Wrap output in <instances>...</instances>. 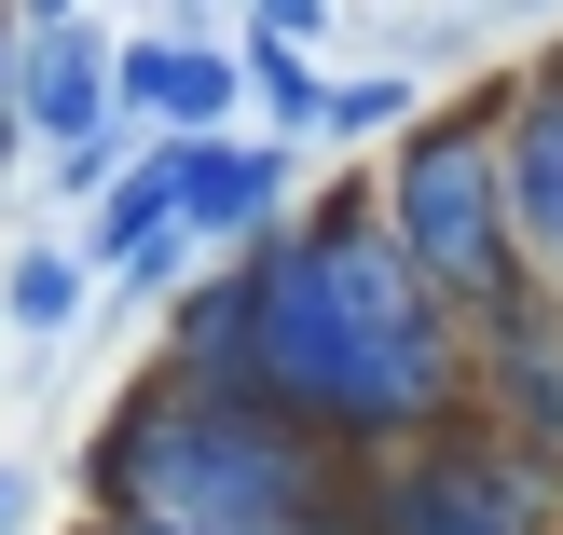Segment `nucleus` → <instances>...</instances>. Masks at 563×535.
Returning a JSON list of instances; mask_svg holds the SVG:
<instances>
[{
  "label": "nucleus",
  "mask_w": 563,
  "mask_h": 535,
  "mask_svg": "<svg viewBox=\"0 0 563 535\" xmlns=\"http://www.w3.org/2000/svg\"><path fill=\"white\" fill-rule=\"evenodd\" d=\"M537 82H550V97H563V42H550V69H537Z\"/></svg>",
  "instance_id": "6ab92c4d"
},
{
  "label": "nucleus",
  "mask_w": 563,
  "mask_h": 535,
  "mask_svg": "<svg viewBox=\"0 0 563 535\" xmlns=\"http://www.w3.org/2000/svg\"><path fill=\"white\" fill-rule=\"evenodd\" d=\"M330 0H247V42H317Z\"/></svg>",
  "instance_id": "2eb2a0df"
},
{
  "label": "nucleus",
  "mask_w": 563,
  "mask_h": 535,
  "mask_svg": "<svg viewBox=\"0 0 563 535\" xmlns=\"http://www.w3.org/2000/svg\"><path fill=\"white\" fill-rule=\"evenodd\" d=\"M124 137H82V152H55V192H69V207H110V179H124Z\"/></svg>",
  "instance_id": "4468645a"
},
{
  "label": "nucleus",
  "mask_w": 563,
  "mask_h": 535,
  "mask_svg": "<svg viewBox=\"0 0 563 535\" xmlns=\"http://www.w3.org/2000/svg\"><path fill=\"white\" fill-rule=\"evenodd\" d=\"M0 27H14V0H0Z\"/></svg>",
  "instance_id": "412c9836"
},
{
  "label": "nucleus",
  "mask_w": 563,
  "mask_h": 535,
  "mask_svg": "<svg viewBox=\"0 0 563 535\" xmlns=\"http://www.w3.org/2000/svg\"><path fill=\"white\" fill-rule=\"evenodd\" d=\"M509 234H522V275L563 302V97L550 82H509Z\"/></svg>",
  "instance_id": "1a4fd4ad"
},
{
  "label": "nucleus",
  "mask_w": 563,
  "mask_h": 535,
  "mask_svg": "<svg viewBox=\"0 0 563 535\" xmlns=\"http://www.w3.org/2000/svg\"><path fill=\"white\" fill-rule=\"evenodd\" d=\"M14 97H27V137L82 152V137H110V124H124V42H97V27H27Z\"/></svg>",
  "instance_id": "0eeeda50"
},
{
  "label": "nucleus",
  "mask_w": 563,
  "mask_h": 535,
  "mask_svg": "<svg viewBox=\"0 0 563 535\" xmlns=\"http://www.w3.org/2000/svg\"><path fill=\"white\" fill-rule=\"evenodd\" d=\"M482 426L522 439L563 481V302L550 289H522L509 316H482Z\"/></svg>",
  "instance_id": "39448f33"
},
{
  "label": "nucleus",
  "mask_w": 563,
  "mask_h": 535,
  "mask_svg": "<svg viewBox=\"0 0 563 535\" xmlns=\"http://www.w3.org/2000/svg\"><path fill=\"white\" fill-rule=\"evenodd\" d=\"M14 27H82V0H14Z\"/></svg>",
  "instance_id": "f3484780"
},
{
  "label": "nucleus",
  "mask_w": 563,
  "mask_h": 535,
  "mask_svg": "<svg viewBox=\"0 0 563 535\" xmlns=\"http://www.w3.org/2000/svg\"><path fill=\"white\" fill-rule=\"evenodd\" d=\"M372 467L262 399H207L152 357L82 454V509L124 535H357Z\"/></svg>",
  "instance_id": "f03ea898"
},
{
  "label": "nucleus",
  "mask_w": 563,
  "mask_h": 535,
  "mask_svg": "<svg viewBox=\"0 0 563 535\" xmlns=\"http://www.w3.org/2000/svg\"><path fill=\"white\" fill-rule=\"evenodd\" d=\"M82 302H97V261L82 247H14L0 261V330H27V344H69Z\"/></svg>",
  "instance_id": "9d476101"
},
{
  "label": "nucleus",
  "mask_w": 563,
  "mask_h": 535,
  "mask_svg": "<svg viewBox=\"0 0 563 535\" xmlns=\"http://www.w3.org/2000/svg\"><path fill=\"white\" fill-rule=\"evenodd\" d=\"M357 535H563V481L467 412V426H440V439H412V454L372 467Z\"/></svg>",
  "instance_id": "20e7f679"
},
{
  "label": "nucleus",
  "mask_w": 563,
  "mask_h": 535,
  "mask_svg": "<svg viewBox=\"0 0 563 535\" xmlns=\"http://www.w3.org/2000/svg\"><path fill=\"white\" fill-rule=\"evenodd\" d=\"M14 509H27V481H14V467H0V535H14Z\"/></svg>",
  "instance_id": "a211bd4d"
},
{
  "label": "nucleus",
  "mask_w": 563,
  "mask_h": 535,
  "mask_svg": "<svg viewBox=\"0 0 563 535\" xmlns=\"http://www.w3.org/2000/svg\"><path fill=\"white\" fill-rule=\"evenodd\" d=\"M385 220H399V247L427 261V289L454 302L467 330L537 289V275H522V234H509V82H495V97H440L427 124L385 152Z\"/></svg>",
  "instance_id": "7ed1b4c3"
},
{
  "label": "nucleus",
  "mask_w": 563,
  "mask_h": 535,
  "mask_svg": "<svg viewBox=\"0 0 563 535\" xmlns=\"http://www.w3.org/2000/svg\"><path fill=\"white\" fill-rule=\"evenodd\" d=\"M234 261H247V399L317 426L330 454L385 467L482 412V330L427 289L385 192H317L289 234Z\"/></svg>",
  "instance_id": "f257e3e1"
},
{
  "label": "nucleus",
  "mask_w": 563,
  "mask_h": 535,
  "mask_svg": "<svg viewBox=\"0 0 563 535\" xmlns=\"http://www.w3.org/2000/svg\"><path fill=\"white\" fill-rule=\"evenodd\" d=\"M14 55H27V27H0V165H14V137H27V97H14Z\"/></svg>",
  "instance_id": "dca6fc26"
},
{
  "label": "nucleus",
  "mask_w": 563,
  "mask_h": 535,
  "mask_svg": "<svg viewBox=\"0 0 563 535\" xmlns=\"http://www.w3.org/2000/svg\"><path fill=\"white\" fill-rule=\"evenodd\" d=\"M412 124H427L412 69H344L330 82V137H412Z\"/></svg>",
  "instance_id": "ddd939ff"
},
{
  "label": "nucleus",
  "mask_w": 563,
  "mask_h": 535,
  "mask_svg": "<svg viewBox=\"0 0 563 535\" xmlns=\"http://www.w3.org/2000/svg\"><path fill=\"white\" fill-rule=\"evenodd\" d=\"M97 535H124V522H97Z\"/></svg>",
  "instance_id": "4be33fe9"
},
{
  "label": "nucleus",
  "mask_w": 563,
  "mask_h": 535,
  "mask_svg": "<svg viewBox=\"0 0 563 535\" xmlns=\"http://www.w3.org/2000/svg\"><path fill=\"white\" fill-rule=\"evenodd\" d=\"M165 152H179V220L207 247L289 234V137H165Z\"/></svg>",
  "instance_id": "423d86ee"
},
{
  "label": "nucleus",
  "mask_w": 563,
  "mask_h": 535,
  "mask_svg": "<svg viewBox=\"0 0 563 535\" xmlns=\"http://www.w3.org/2000/svg\"><path fill=\"white\" fill-rule=\"evenodd\" d=\"M234 110H247V55H220V42H124V124L234 137Z\"/></svg>",
  "instance_id": "6e6552de"
},
{
  "label": "nucleus",
  "mask_w": 563,
  "mask_h": 535,
  "mask_svg": "<svg viewBox=\"0 0 563 535\" xmlns=\"http://www.w3.org/2000/svg\"><path fill=\"white\" fill-rule=\"evenodd\" d=\"M247 110H262V137L330 124V69H317L302 42H247Z\"/></svg>",
  "instance_id": "f8f14e48"
},
{
  "label": "nucleus",
  "mask_w": 563,
  "mask_h": 535,
  "mask_svg": "<svg viewBox=\"0 0 563 535\" xmlns=\"http://www.w3.org/2000/svg\"><path fill=\"white\" fill-rule=\"evenodd\" d=\"M165 234H192V220H179V152L152 137V152H137L124 179H110V207H97V261L124 275V261H152Z\"/></svg>",
  "instance_id": "9b49d317"
},
{
  "label": "nucleus",
  "mask_w": 563,
  "mask_h": 535,
  "mask_svg": "<svg viewBox=\"0 0 563 535\" xmlns=\"http://www.w3.org/2000/svg\"><path fill=\"white\" fill-rule=\"evenodd\" d=\"M522 14H563V0H522Z\"/></svg>",
  "instance_id": "aec40b11"
}]
</instances>
